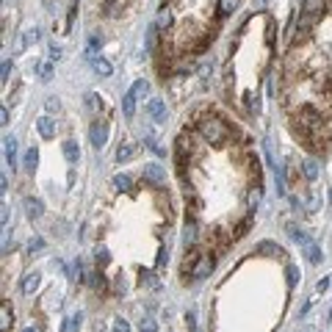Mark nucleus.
Wrapping results in <instances>:
<instances>
[{
    "mask_svg": "<svg viewBox=\"0 0 332 332\" xmlns=\"http://www.w3.org/2000/svg\"><path fill=\"white\" fill-rule=\"evenodd\" d=\"M42 247H44L42 238H31V244H28V249H31V252H36V249H42Z\"/></svg>",
    "mask_w": 332,
    "mask_h": 332,
    "instance_id": "473e14b6",
    "label": "nucleus"
},
{
    "mask_svg": "<svg viewBox=\"0 0 332 332\" xmlns=\"http://www.w3.org/2000/svg\"><path fill=\"white\" fill-rule=\"evenodd\" d=\"M136 100H138V97L133 94V89L122 97V114H125L128 119H133V114H136Z\"/></svg>",
    "mask_w": 332,
    "mask_h": 332,
    "instance_id": "1a4fd4ad",
    "label": "nucleus"
},
{
    "mask_svg": "<svg viewBox=\"0 0 332 332\" xmlns=\"http://www.w3.org/2000/svg\"><path fill=\"white\" fill-rule=\"evenodd\" d=\"M235 6H238V0H221V3H219V14L224 17V14H230Z\"/></svg>",
    "mask_w": 332,
    "mask_h": 332,
    "instance_id": "5701e85b",
    "label": "nucleus"
},
{
    "mask_svg": "<svg viewBox=\"0 0 332 332\" xmlns=\"http://www.w3.org/2000/svg\"><path fill=\"white\" fill-rule=\"evenodd\" d=\"M196 130H199V136H202L208 144H221V141H227V136H230V128H227L219 117H211V114L196 122Z\"/></svg>",
    "mask_w": 332,
    "mask_h": 332,
    "instance_id": "f257e3e1",
    "label": "nucleus"
},
{
    "mask_svg": "<svg viewBox=\"0 0 332 332\" xmlns=\"http://www.w3.org/2000/svg\"><path fill=\"white\" fill-rule=\"evenodd\" d=\"M186 324H188V330H191V332L196 330V313H194V310H188V313H186Z\"/></svg>",
    "mask_w": 332,
    "mask_h": 332,
    "instance_id": "c85d7f7f",
    "label": "nucleus"
},
{
    "mask_svg": "<svg viewBox=\"0 0 332 332\" xmlns=\"http://www.w3.org/2000/svg\"><path fill=\"white\" fill-rule=\"evenodd\" d=\"M147 114H150L158 125L166 122V105H163V100H150L147 102Z\"/></svg>",
    "mask_w": 332,
    "mask_h": 332,
    "instance_id": "39448f33",
    "label": "nucleus"
},
{
    "mask_svg": "<svg viewBox=\"0 0 332 332\" xmlns=\"http://www.w3.org/2000/svg\"><path fill=\"white\" fill-rule=\"evenodd\" d=\"M22 332H36V330H34V327H25V330H22Z\"/></svg>",
    "mask_w": 332,
    "mask_h": 332,
    "instance_id": "4c0bfd02",
    "label": "nucleus"
},
{
    "mask_svg": "<svg viewBox=\"0 0 332 332\" xmlns=\"http://www.w3.org/2000/svg\"><path fill=\"white\" fill-rule=\"evenodd\" d=\"M213 266H216L213 255H199V260L191 266V277H194V280H202V277H208V274L213 272Z\"/></svg>",
    "mask_w": 332,
    "mask_h": 332,
    "instance_id": "7ed1b4c3",
    "label": "nucleus"
},
{
    "mask_svg": "<svg viewBox=\"0 0 332 332\" xmlns=\"http://www.w3.org/2000/svg\"><path fill=\"white\" fill-rule=\"evenodd\" d=\"M296 280H299V269H296L293 263H291V266H288V285H293Z\"/></svg>",
    "mask_w": 332,
    "mask_h": 332,
    "instance_id": "c756f323",
    "label": "nucleus"
},
{
    "mask_svg": "<svg viewBox=\"0 0 332 332\" xmlns=\"http://www.w3.org/2000/svg\"><path fill=\"white\" fill-rule=\"evenodd\" d=\"M44 108L50 111V114H59V108H61L59 97H47V102H44Z\"/></svg>",
    "mask_w": 332,
    "mask_h": 332,
    "instance_id": "a878e982",
    "label": "nucleus"
},
{
    "mask_svg": "<svg viewBox=\"0 0 332 332\" xmlns=\"http://www.w3.org/2000/svg\"><path fill=\"white\" fill-rule=\"evenodd\" d=\"M3 147H6V161H9V166L14 169V166H17V138L6 136L3 138Z\"/></svg>",
    "mask_w": 332,
    "mask_h": 332,
    "instance_id": "423d86ee",
    "label": "nucleus"
},
{
    "mask_svg": "<svg viewBox=\"0 0 332 332\" xmlns=\"http://www.w3.org/2000/svg\"><path fill=\"white\" fill-rule=\"evenodd\" d=\"M158 25H161V28H169V25H172V14H169V9H161V17H158Z\"/></svg>",
    "mask_w": 332,
    "mask_h": 332,
    "instance_id": "393cba45",
    "label": "nucleus"
},
{
    "mask_svg": "<svg viewBox=\"0 0 332 332\" xmlns=\"http://www.w3.org/2000/svg\"><path fill=\"white\" fill-rule=\"evenodd\" d=\"M114 332H130V324L125 318H114Z\"/></svg>",
    "mask_w": 332,
    "mask_h": 332,
    "instance_id": "bb28decb",
    "label": "nucleus"
},
{
    "mask_svg": "<svg viewBox=\"0 0 332 332\" xmlns=\"http://www.w3.org/2000/svg\"><path fill=\"white\" fill-rule=\"evenodd\" d=\"M89 138H92V144L97 147V150H102L105 147V141H108V125L105 122H92V128H89Z\"/></svg>",
    "mask_w": 332,
    "mask_h": 332,
    "instance_id": "f03ea898",
    "label": "nucleus"
},
{
    "mask_svg": "<svg viewBox=\"0 0 332 332\" xmlns=\"http://www.w3.org/2000/svg\"><path fill=\"white\" fill-rule=\"evenodd\" d=\"M9 72H11V61H3V83L9 80Z\"/></svg>",
    "mask_w": 332,
    "mask_h": 332,
    "instance_id": "c9c22d12",
    "label": "nucleus"
},
{
    "mask_svg": "<svg viewBox=\"0 0 332 332\" xmlns=\"http://www.w3.org/2000/svg\"><path fill=\"white\" fill-rule=\"evenodd\" d=\"M302 172H305V177H307V180H315V177H318V163L307 158V161L302 163Z\"/></svg>",
    "mask_w": 332,
    "mask_h": 332,
    "instance_id": "a211bd4d",
    "label": "nucleus"
},
{
    "mask_svg": "<svg viewBox=\"0 0 332 332\" xmlns=\"http://www.w3.org/2000/svg\"><path fill=\"white\" fill-rule=\"evenodd\" d=\"M108 263H111L108 249H105V247H100V249H97V266H108Z\"/></svg>",
    "mask_w": 332,
    "mask_h": 332,
    "instance_id": "b1692460",
    "label": "nucleus"
},
{
    "mask_svg": "<svg viewBox=\"0 0 332 332\" xmlns=\"http://www.w3.org/2000/svg\"><path fill=\"white\" fill-rule=\"evenodd\" d=\"M330 288V280H327V277H324V280H318V285H315V291H318V293H324V291Z\"/></svg>",
    "mask_w": 332,
    "mask_h": 332,
    "instance_id": "f704fd0d",
    "label": "nucleus"
},
{
    "mask_svg": "<svg viewBox=\"0 0 332 332\" xmlns=\"http://www.w3.org/2000/svg\"><path fill=\"white\" fill-rule=\"evenodd\" d=\"M324 9H327V0H305L302 3V11L305 14H315V17H324Z\"/></svg>",
    "mask_w": 332,
    "mask_h": 332,
    "instance_id": "0eeeda50",
    "label": "nucleus"
},
{
    "mask_svg": "<svg viewBox=\"0 0 332 332\" xmlns=\"http://www.w3.org/2000/svg\"><path fill=\"white\" fill-rule=\"evenodd\" d=\"M305 332H313V330H305Z\"/></svg>",
    "mask_w": 332,
    "mask_h": 332,
    "instance_id": "ea45409f",
    "label": "nucleus"
},
{
    "mask_svg": "<svg viewBox=\"0 0 332 332\" xmlns=\"http://www.w3.org/2000/svg\"><path fill=\"white\" fill-rule=\"evenodd\" d=\"M25 208H28V216H31V219H42V213H44L42 199H36V196H28V199H25Z\"/></svg>",
    "mask_w": 332,
    "mask_h": 332,
    "instance_id": "9b49d317",
    "label": "nucleus"
},
{
    "mask_svg": "<svg viewBox=\"0 0 332 332\" xmlns=\"http://www.w3.org/2000/svg\"><path fill=\"white\" fill-rule=\"evenodd\" d=\"M61 150H64V158H67L69 163L80 161V150H78V144L72 141V138H69V141H64V147H61Z\"/></svg>",
    "mask_w": 332,
    "mask_h": 332,
    "instance_id": "f8f14e48",
    "label": "nucleus"
},
{
    "mask_svg": "<svg viewBox=\"0 0 332 332\" xmlns=\"http://www.w3.org/2000/svg\"><path fill=\"white\" fill-rule=\"evenodd\" d=\"M86 105H89V108H97V105H102V102H100L97 94H86Z\"/></svg>",
    "mask_w": 332,
    "mask_h": 332,
    "instance_id": "7c9ffc66",
    "label": "nucleus"
},
{
    "mask_svg": "<svg viewBox=\"0 0 332 332\" xmlns=\"http://www.w3.org/2000/svg\"><path fill=\"white\" fill-rule=\"evenodd\" d=\"M288 235L296 241V244H302V247H305V244H310V238H307V235L299 230V227H293V224H288Z\"/></svg>",
    "mask_w": 332,
    "mask_h": 332,
    "instance_id": "6ab92c4d",
    "label": "nucleus"
},
{
    "mask_svg": "<svg viewBox=\"0 0 332 332\" xmlns=\"http://www.w3.org/2000/svg\"><path fill=\"white\" fill-rule=\"evenodd\" d=\"M305 255H307V260H310V263H321L324 252H321V247H318V244H313V241H310V244H305Z\"/></svg>",
    "mask_w": 332,
    "mask_h": 332,
    "instance_id": "ddd939ff",
    "label": "nucleus"
},
{
    "mask_svg": "<svg viewBox=\"0 0 332 332\" xmlns=\"http://www.w3.org/2000/svg\"><path fill=\"white\" fill-rule=\"evenodd\" d=\"M50 59H53V61L61 59V47H59V44H50Z\"/></svg>",
    "mask_w": 332,
    "mask_h": 332,
    "instance_id": "72a5a7b5",
    "label": "nucleus"
},
{
    "mask_svg": "<svg viewBox=\"0 0 332 332\" xmlns=\"http://www.w3.org/2000/svg\"><path fill=\"white\" fill-rule=\"evenodd\" d=\"M36 130H39V136L42 138H53L56 136V122L50 117H42V119L36 122Z\"/></svg>",
    "mask_w": 332,
    "mask_h": 332,
    "instance_id": "6e6552de",
    "label": "nucleus"
},
{
    "mask_svg": "<svg viewBox=\"0 0 332 332\" xmlns=\"http://www.w3.org/2000/svg\"><path fill=\"white\" fill-rule=\"evenodd\" d=\"M194 241H196V227H194V224H188V227H186V247H191Z\"/></svg>",
    "mask_w": 332,
    "mask_h": 332,
    "instance_id": "cd10ccee",
    "label": "nucleus"
},
{
    "mask_svg": "<svg viewBox=\"0 0 332 332\" xmlns=\"http://www.w3.org/2000/svg\"><path fill=\"white\" fill-rule=\"evenodd\" d=\"M39 72H42V80H50V78H53V67H50V64H42Z\"/></svg>",
    "mask_w": 332,
    "mask_h": 332,
    "instance_id": "2f4dec72",
    "label": "nucleus"
},
{
    "mask_svg": "<svg viewBox=\"0 0 332 332\" xmlns=\"http://www.w3.org/2000/svg\"><path fill=\"white\" fill-rule=\"evenodd\" d=\"M114 186L122 188V191H130V188H133V180H130L128 175H117V177H114Z\"/></svg>",
    "mask_w": 332,
    "mask_h": 332,
    "instance_id": "aec40b11",
    "label": "nucleus"
},
{
    "mask_svg": "<svg viewBox=\"0 0 332 332\" xmlns=\"http://www.w3.org/2000/svg\"><path fill=\"white\" fill-rule=\"evenodd\" d=\"M327 6H332V0H327Z\"/></svg>",
    "mask_w": 332,
    "mask_h": 332,
    "instance_id": "58836bf2",
    "label": "nucleus"
},
{
    "mask_svg": "<svg viewBox=\"0 0 332 332\" xmlns=\"http://www.w3.org/2000/svg\"><path fill=\"white\" fill-rule=\"evenodd\" d=\"M39 288V274H28L25 280H22V291H25V293H34V291Z\"/></svg>",
    "mask_w": 332,
    "mask_h": 332,
    "instance_id": "f3484780",
    "label": "nucleus"
},
{
    "mask_svg": "<svg viewBox=\"0 0 332 332\" xmlns=\"http://www.w3.org/2000/svg\"><path fill=\"white\" fill-rule=\"evenodd\" d=\"M22 161H25V169H28V172H34V169H36V163H39V150H36V147H31V150L25 153V158H22Z\"/></svg>",
    "mask_w": 332,
    "mask_h": 332,
    "instance_id": "dca6fc26",
    "label": "nucleus"
},
{
    "mask_svg": "<svg viewBox=\"0 0 332 332\" xmlns=\"http://www.w3.org/2000/svg\"><path fill=\"white\" fill-rule=\"evenodd\" d=\"M0 122H3V125H9V111H6V108H0Z\"/></svg>",
    "mask_w": 332,
    "mask_h": 332,
    "instance_id": "e433bc0d",
    "label": "nucleus"
},
{
    "mask_svg": "<svg viewBox=\"0 0 332 332\" xmlns=\"http://www.w3.org/2000/svg\"><path fill=\"white\" fill-rule=\"evenodd\" d=\"M89 61H92V69L97 72V75H105V78H108L111 72H114V67H111L105 59H100V56H89Z\"/></svg>",
    "mask_w": 332,
    "mask_h": 332,
    "instance_id": "9d476101",
    "label": "nucleus"
},
{
    "mask_svg": "<svg viewBox=\"0 0 332 332\" xmlns=\"http://www.w3.org/2000/svg\"><path fill=\"white\" fill-rule=\"evenodd\" d=\"M136 155V144H119V150H117V161H130Z\"/></svg>",
    "mask_w": 332,
    "mask_h": 332,
    "instance_id": "2eb2a0df",
    "label": "nucleus"
},
{
    "mask_svg": "<svg viewBox=\"0 0 332 332\" xmlns=\"http://www.w3.org/2000/svg\"><path fill=\"white\" fill-rule=\"evenodd\" d=\"M147 92H150V83H147L144 78H141V80H136V83H133V94H136V97H144Z\"/></svg>",
    "mask_w": 332,
    "mask_h": 332,
    "instance_id": "412c9836",
    "label": "nucleus"
},
{
    "mask_svg": "<svg viewBox=\"0 0 332 332\" xmlns=\"http://www.w3.org/2000/svg\"><path fill=\"white\" fill-rule=\"evenodd\" d=\"M11 310H9V302H3V307H0V332H9L11 327Z\"/></svg>",
    "mask_w": 332,
    "mask_h": 332,
    "instance_id": "4468645a",
    "label": "nucleus"
},
{
    "mask_svg": "<svg viewBox=\"0 0 332 332\" xmlns=\"http://www.w3.org/2000/svg\"><path fill=\"white\" fill-rule=\"evenodd\" d=\"M144 180H150V183H155V186H163L166 172H163L158 163H147V166H144Z\"/></svg>",
    "mask_w": 332,
    "mask_h": 332,
    "instance_id": "20e7f679",
    "label": "nucleus"
},
{
    "mask_svg": "<svg viewBox=\"0 0 332 332\" xmlns=\"http://www.w3.org/2000/svg\"><path fill=\"white\" fill-rule=\"evenodd\" d=\"M138 332H158V324L153 318H141L138 321Z\"/></svg>",
    "mask_w": 332,
    "mask_h": 332,
    "instance_id": "4be33fe9",
    "label": "nucleus"
}]
</instances>
